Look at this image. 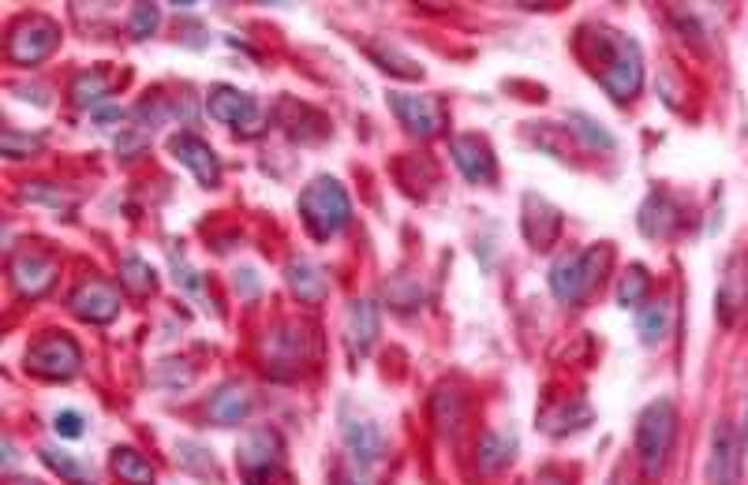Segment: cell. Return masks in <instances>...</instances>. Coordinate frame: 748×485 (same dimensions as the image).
Wrapping results in <instances>:
<instances>
[{"label": "cell", "instance_id": "1", "mask_svg": "<svg viewBox=\"0 0 748 485\" xmlns=\"http://www.w3.org/2000/svg\"><path fill=\"white\" fill-rule=\"evenodd\" d=\"M596 75L602 82V90L625 105L640 94L644 82V60H640V46L625 34H614V30L599 27L596 30Z\"/></svg>", "mask_w": 748, "mask_h": 485}, {"label": "cell", "instance_id": "2", "mask_svg": "<svg viewBox=\"0 0 748 485\" xmlns=\"http://www.w3.org/2000/svg\"><path fill=\"white\" fill-rule=\"evenodd\" d=\"M674 437H678V411H674V400H655L640 411L637 418V456L644 467V478L655 482L662 478L666 463H670Z\"/></svg>", "mask_w": 748, "mask_h": 485}, {"label": "cell", "instance_id": "3", "mask_svg": "<svg viewBox=\"0 0 748 485\" xmlns=\"http://www.w3.org/2000/svg\"><path fill=\"white\" fill-rule=\"evenodd\" d=\"M300 216L307 232L326 243L348 229V221H352V202H348V191L341 183L330 180V175H319V180L307 183L300 194Z\"/></svg>", "mask_w": 748, "mask_h": 485}, {"label": "cell", "instance_id": "4", "mask_svg": "<svg viewBox=\"0 0 748 485\" xmlns=\"http://www.w3.org/2000/svg\"><path fill=\"white\" fill-rule=\"evenodd\" d=\"M607 265H610V246L607 243H596L580 254L558 257L555 270H550V292H555L558 303L580 306L584 299L596 292V284L602 281V273H607Z\"/></svg>", "mask_w": 748, "mask_h": 485}, {"label": "cell", "instance_id": "5", "mask_svg": "<svg viewBox=\"0 0 748 485\" xmlns=\"http://www.w3.org/2000/svg\"><path fill=\"white\" fill-rule=\"evenodd\" d=\"M285 463V445L270 426H255L243 433L240 448H236V471L243 485H273Z\"/></svg>", "mask_w": 748, "mask_h": 485}, {"label": "cell", "instance_id": "6", "mask_svg": "<svg viewBox=\"0 0 748 485\" xmlns=\"http://www.w3.org/2000/svg\"><path fill=\"white\" fill-rule=\"evenodd\" d=\"M23 363L34 377L68 381L79 374V366H83V347H79L68 333H46L27 347Z\"/></svg>", "mask_w": 748, "mask_h": 485}, {"label": "cell", "instance_id": "7", "mask_svg": "<svg viewBox=\"0 0 748 485\" xmlns=\"http://www.w3.org/2000/svg\"><path fill=\"white\" fill-rule=\"evenodd\" d=\"M57 41H60V27L53 19L30 16L12 30V38H8V60H12V64H23V68L42 64V60L57 49Z\"/></svg>", "mask_w": 748, "mask_h": 485}, {"label": "cell", "instance_id": "8", "mask_svg": "<svg viewBox=\"0 0 748 485\" xmlns=\"http://www.w3.org/2000/svg\"><path fill=\"white\" fill-rule=\"evenodd\" d=\"M389 109H393L397 120L419 139H435L442 135L446 128V109L435 94H405V90H393V94H389Z\"/></svg>", "mask_w": 748, "mask_h": 485}, {"label": "cell", "instance_id": "9", "mask_svg": "<svg viewBox=\"0 0 748 485\" xmlns=\"http://www.w3.org/2000/svg\"><path fill=\"white\" fill-rule=\"evenodd\" d=\"M169 153L195 175V180L202 183V188H218V183H221V161H218V153H213L210 142H202L199 135H188V131L172 135L169 139Z\"/></svg>", "mask_w": 748, "mask_h": 485}, {"label": "cell", "instance_id": "10", "mask_svg": "<svg viewBox=\"0 0 748 485\" xmlns=\"http://www.w3.org/2000/svg\"><path fill=\"white\" fill-rule=\"evenodd\" d=\"M8 276H12L19 295H46L49 287L57 284V262L42 251H19L12 254V265H8Z\"/></svg>", "mask_w": 748, "mask_h": 485}, {"label": "cell", "instance_id": "11", "mask_svg": "<svg viewBox=\"0 0 748 485\" xmlns=\"http://www.w3.org/2000/svg\"><path fill=\"white\" fill-rule=\"evenodd\" d=\"M449 153H453V164L468 183L487 188V183L498 180V161L479 135H457L453 142H449Z\"/></svg>", "mask_w": 748, "mask_h": 485}, {"label": "cell", "instance_id": "12", "mask_svg": "<svg viewBox=\"0 0 748 485\" xmlns=\"http://www.w3.org/2000/svg\"><path fill=\"white\" fill-rule=\"evenodd\" d=\"M71 314L90 325H109L120 314V292L106 281H87L71 295Z\"/></svg>", "mask_w": 748, "mask_h": 485}, {"label": "cell", "instance_id": "13", "mask_svg": "<svg viewBox=\"0 0 748 485\" xmlns=\"http://www.w3.org/2000/svg\"><path fill=\"white\" fill-rule=\"evenodd\" d=\"M707 478H711V485H737V478H741V445H737L734 426H726V422H719V430L711 437Z\"/></svg>", "mask_w": 748, "mask_h": 485}, {"label": "cell", "instance_id": "14", "mask_svg": "<svg viewBox=\"0 0 748 485\" xmlns=\"http://www.w3.org/2000/svg\"><path fill=\"white\" fill-rule=\"evenodd\" d=\"M251 411H255V396L248 385H240V381L221 385L207 404V415L213 426H240V422L251 418Z\"/></svg>", "mask_w": 748, "mask_h": 485}, {"label": "cell", "instance_id": "15", "mask_svg": "<svg viewBox=\"0 0 748 485\" xmlns=\"http://www.w3.org/2000/svg\"><path fill=\"white\" fill-rule=\"evenodd\" d=\"M207 109L218 123H232V128H251V123L259 120V105H255V98L243 94V90H236V87H213L210 98H207Z\"/></svg>", "mask_w": 748, "mask_h": 485}, {"label": "cell", "instance_id": "16", "mask_svg": "<svg viewBox=\"0 0 748 485\" xmlns=\"http://www.w3.org/2000/svg\"><path fill=\"white\" fill-rule=\"evenodd\" d=\"M345 422V445L352 452V463H360V467H371L386 456V433L375 426V422L367 418H341Z\"/></svg>", "mask_w": 748, "mask_h": 485}, {"label": "cell", "instance_id": "17", "mask_svg": "<svg viewBox=\"0 0 748 485\" xmlns=\"http://www.w3.org/2000/svg\"><path fill=\"white\" fill-rule=\"evenodd\" d=\"M378 340V306L375 303H352V311L345 317V344H348V355L360 358L371 351V344Z\"/></svg>", "mask_w": 748, "mask_h": 485}, {"label": "cell", "instance_id": "18", "mask_svg": "<svg viewBox=\"0 0 748 485\" xmlns=\"http://www.w3.org/2000/svg\"><path fill=\"white\" fill-rule=\"evenodd\" d=\"M513 452H517L513 433L490 430V433H483V441H479V448H476V467L483 474H498L513 463Z\"/></svg>", "mask_w": 748, "mask_h": 485}, {"label": "cell", "instance_id": "19", "mask_svg": "<svg viewBox=\"0 0 748 485\" xmlns=\"http://www.w3.org/2000/svg\"><path fill=\"white\" fill-rule=\"evenodd\" d=\"M266 363L273 366V374L289 377L296 366L303 363V336L300 333H266ZM266 366V370H270Z\"/></svg>", "mask_w": 748, "mask_h": 485}, {"label": "cell", "instance_id": "20", "mask_svg": "<svg viewBox=\"0 0 748 485\" xmlns=\"http://www.w3.org/2000/svg\"><path fill=\"white\" fill-rule=\"evenodd\" d=\"M112 471L124 485H153V463L147 456H139L136 448H112Z\"/></svg>", "mask_w": 748, "mask_h": 485}, {"label": "cell", "instance_id": "21", "mask_svg": "<svg viewBox=\"0 0 748 485\" xmlns=\"http://www.w3.org/2000/svg\"><path fill=\"white\" fill-rule=\"evenodd\" d=\"M289 287L296 295L303 299V303H319V299L326 295V273L319 270V265L311 262H292L289 265Z\"/></svg>", "mask_w": 748, "mask_h": 485}, {"label": "cell", "instance_id": "22", "mask_svg": "<svg viewBox=\"0 0 748 485\" xmlns=\"http://www.w3.org/2000/svg\"><path fill=\"white\" fill-rule=\"evenodd\" d=\"M670 325H674V306H670V299L644 306L640 317H637V329H640L644 344H659V340H666V336H670Z\"/></svg>", "mask_w": 748, "mask_h": 485}, {"label": "cell", "instance_id": "23", "mask_svg": "<svg viewBox=\"0 0 748 485\" xmlns=\"http://www.w3.org/2000/svg\"><path fill=\"white\" fill-rule=\"evenodd\" d=\"M112 90V79L106 75V71H83V75L76 79V87H71V98H76L79 109H94L101 98H109Z\"/></svg>", "mask_w": 748, "mask_h": 485}, {"label": "cell", "instance_id": "24", "mask_svg": "<svg viewBox=\"0 0 748 485\" xmlns=\"http://www.w3.org/2000/svg\"><path fill=\"white\" fill-rule=\"evenodd\" d=\"M465 422V400L457 392H438L435 396V426L442 433H457Z\"/></svg>", "mask_w": 748, "mask_h": 485}, {"label": "cell", "instance_id": "25", "mask_svg": "<svg viewBox=\"0 0 748 485\" xmlns=\"http://www.w3.org/2000/svg\"><path fill=\"white\" fill-rule=\"evenodd\" d=\"M648 287H651L648 270H644V265H632V270L625 273L621 284H618V303L621 306H640L644 295H648Z\"/></svg>", "mask_w": 748, "mask_h": 485}, {"label": "cell", "instance_id": "26", "mask_svg": "<svg viewBox=\"0 0 748 485\" xmlns=\"http://www.w3.org/2000/svg\"><path fill=\"white\" fill-rule=\"evenodd\" d=\"M120 281H124L136 295H147V292H153V284H158V273H153L142 257H128V262L120 265Z\"/></svg>", "mask_w": 748, "mask_h": 485}, {"label": "cell", "instance_id": "27", "mask_svg": "<svg viewBox=\"0 0 748 485\" xmlns=\"http://www.w3.org/2000/svg\"><path fill=\"white\" fill-rule=\"evenodd\" d=\"M588 418H591V411L584 407V404H577L569 411V404H561L558 411H550V415H542V426H547L550 433H566V430H580V426H588Z\"/></svg>", "mask_w": 748, "mask_h": 485}, {"label": "cell", "instance_id": "28", "mask_svg": "<svg viewBox=\"0 0 748 485\" xmlns=\"http://www.w3.org/2000/svg\"><path fill=\"white\" fill-rule=\"evenodd\" d=\"M42 463L46 467H53L60 478L71 482V485H83L87 482V467L79 459H71L68 452H57V448H42Z\"/></svg>", "mask_w": 748, "mask_h": 485}, {"label": "cell", "instance_id": "29", "mask_svg": "<svg viewBox=\"0 0 748 485\" xmlns=\"http://www.w3.org/2000/svg\"><path fill=\"white\" fill-rule=\"evenodd\" d=\"M569 123H577V128H572V131H577V135H580L584 142H588L591 150H599V146H602V150H614V135H607V131H602L596 120H588V117H572Z\"/></svg>", "mask_w": 748, "mask_h": 485}, {"label": "cell", "instance_id": "30", "mask_svg": "<svg viewBox=\"0 0 748 485\" xmlns=\"http://www.w3.org/2000/svg\"><path fill=\"white\" fill-rule=\"evenodd\" d=\"M153 27H158V8H153V4H136V8H131V19H128L131 38H139V41L150 38Z\"/></svg>", "mask_w": 748, "mask_h": 485}, {"label": "cell", "instance_id": "31", "mask_svg": "<svg viewBox=\"0 0 748 485\" xmlns=\"http://www.w3.org/2000/svg\"><path fill=\"white\" fill-rule=\"evenodd\" d=\"M83 415L79 411H57L53 415V430H57V437H64V441H76V437H83Z\"/></svg>", "mask_w": 748, "mask_h": 485}, {"label": "cell", "instance_id": "32", "mask_svg": "<svg viewBox=\"0 0 748 485\" xmlns=\"http://www.w3.org/2000/svg\"><path fill=\"white\" fill-rule=\"evenodd\" d=\"M49 183H27V191H23V199H30V202H49V205H68V199L60 191H46Z\"/></svg>", "mask_w": 748, "mask_h": 485}, {"label": "cell", "instance_id": "33", "mask_svg": "<svg viewBox=\"0 0 748 485\" xmlns=\"http://www.w3.org/2000/svg\"><path fill=\"white\" fill-rule=\"evenodd\" d=\"M38 146V139H16V131H4V135H0V150H4V158H19V153H30Z\"/></svg>", "mask_w": 748, "mask_h": 485}, {"label": "cell", "instance_id": "34", "mask_svg": "<svg viewBox=\"0 0 748 485\" xmlns=\"http://www.w3.org/2000/svg\"><path fill=\"white\" fill-rule=\"evenodd\" d=\"M8 485H42V482H8Z\"/></svg>", "mask_w": 748, "mask_h": 485}, {"label": "cell", "instance_id": "35", "mask_svg": "<svg viewBox=\"0 0 748 485\" xmlns=\"http://www.w3.org/2000/svg\"><path fill=\"white\" fill-rule=\"evenodd\" d=\"M610 485H618V482H610Z\"/></svg>", "mask_w": 748, "mask_h": 485}]
</instances>
